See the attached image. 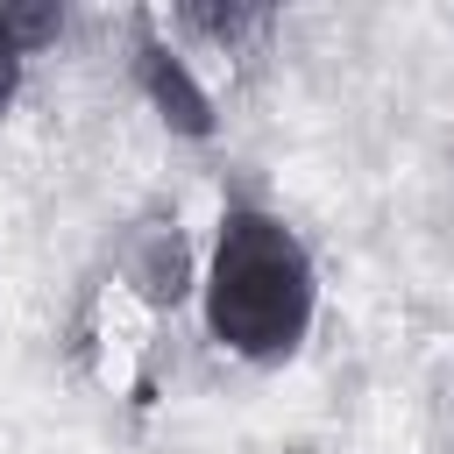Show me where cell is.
Masks as SVG:
<instances>
[{"instance_id": "1", "label": "cell", "mask_w": 454, "mask_h": 454, "mask_svg": "<svg viewBox=\"0 0 454 454\" xmlns=\"http://www.w3.org/2000/svg\"><path fill=\"white\" fill-rule=\"evenodd\" d=\"M199 298H206V333L227 355H241V362H284L312 333L319 270H312V248L298 241V227L284 213L234 199L220 213Z\"/></svg>"}, {"instance_id": "5", "label": "cell", "mask_w": 454, "mask_h": 454, "mask_svg": "<svg viewBox=\"0 0 454 454\" xmlns=\"http://www.w3.org/2000/svg\"><path fill=\"white\" fill-rule=\"evenodd\" d=\"M0 21H7V35L21 43V57L64 35V7H57V0H0Z\"/></svg>"}, {"instance_id": "6", "label": "cell", "mask_w": 454, "mask_h": 454, "mask_svg": "<svg viewBox=\"0 0 454 454\" xmlns=\"http://www.w3.org/2000/svg\"><path fill=\"white\" fill-rule=\"evenodd\" d=\"M21 43L7 35V21H0V106H14V92H21Z\"/></svg>"}, {"instance_id": "4", "label": "cell", "mask_w": 454, "mask_h": 454, "mask_svg": "<svg viewBox=\"0 0 454 454\" xmlns=\"http://www.w3.org/2000/svg\"><path fill=\"white\" fill-rule=\"evenodd\" d=\"M262 21H270L262 7H213V0H184V7H170V28H184V35H206V43H220V50L248 43Z\"/></svg>"}, {"instance_id": "2", "label": "cell", "mask_w": 454, "mask_h": 454, "mask_svg": "<svg viewBox=\"0 0 454 454\" xmlns=\"http://www.w3.org/2000/svg\"><path fill=\"white\" fill-rule=\"evenodd\" d=\"M128 28H135V85H142L149 114H156L170 135H184V142H213L220 114H213V92L199 85V71L184 64V50L163 35L156 14H135Z\"/></svg>"}, {"instance_id": "3", "label": "cell", "mask_w": 454, "mask_h": 454, "mask_svg": "<svg viewBox=\"0 0 454 454\" xmlns=\"http://www.w3.org/2000/svg\"><path fill=\"white\" fill-rule=\"evenodd\" d=\"M128 284H135L149 305H177V298L192 291V255H184L177 220H170V227L149 220V227L128 241Z\"/></svg>"}]
</instances>
